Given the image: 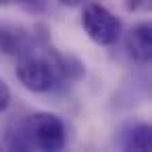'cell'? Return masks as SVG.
Instances as JSON below:
<instances>
[{
    "mask_svg": "<svg viewBox=\"0 0 152 152\" xmlns=\"http://www.w3.org/2000/svg\"><path fill=\"white\" fill-rule=\"evenodd\" d=\"M7 146L11 150H48L58 152L67 146V125L58 115L36 113L23 121H15L7 129Z\"/></svg>",
    "mask_w": 152,
    "mask_h": 152,
    "instance_id": "1",
    "label": "cell"
},
{
    "mask_svg": "<svg viewBox=\"0 0 152 152\" xmlns=\"http://www.w3.org/2000/svg\"><path fill=\"white\" fill-rule=\"evenodd\" d=\"M17 77L27 90L36 94L52 92L65 79L63 69H61V54L48 48L46 40L40 42L36 48L19 56Z\"/></svg>",
    "mask_w": 152,
    "mask_h": 152,
    "instance_id": "2",
    "label": "cell"
},
{
    "mask_svg": "<svg viewBox=\"0 0 152 152\" xmlns=\"http://www.w3.org/2000/svg\"><path fill=\"white\" fill-rule=\"evenodd\" d=\"M81 25L92 42L98 46H113L121 36V21L102 4L90 2L83 9Z\"/></svg>",
    "mask_w": 152,
    "mask_h": 152,
    "instance_id": "3",
    "label": "cell"
},
{
    "mask_svg": "<svg viewBox=\"0 0 152 152\" xmlns=\"http://www.w3.org/2000/svg\"><path fill=\"white\" fill-rule=\"evenodd\" d=\"M44 40H46V36H40L27 27L13 25V23H0V54L19 58L21 54L29 52Z\"/></svg>",
    "mask_w": 152,
    "mask_h": 152,
    "instance_id": "4",
    "label": "cell"
},
{
    "mask_svg": "<svg viewBox=\"0 0 152 152\" xmlns=\"http://www.w3.org/2000/svg\"><path fill=\"white\" fill-rule=\"evenodd\" d=\"M125 50L140 65H146L150 61V56H152V29L148 23H137L135 27L129 29V34L125 38Z\"/></svg>",
    "mask_w": 152,
    "mask_h": 152,
    "instance_id": "5",
    "label": "cell"
},
{
    "mask_svg": "<svg viewBox=\"0 0 152 152\" xmlns=\"http://www.w3.org/2000/svg\"><path fill=\"white\" fill-rule=\"evenodd\" d=\"M119 146L123 150L148 152L152 148V129L144 121H129L119 129Z\"/></svg>",
    "mask_w": 152,
    "mask_h": 152,
    "instance_id": "6",
    "label": "cell"
},
{
    "mask_svg": "<svg viewBox=\"0 0 152 152\" xmlns=\"http://www.w3.org/2000/svg\"><path fill=\"white\" fill-rule=\"evenodd\" d=\"M11 2L19 4L21 9H25L31 15H42L46 11V0H9V4Z\"/></svg>",
    "mask_w": 152,
    "mask_h": 152,
    "instance_id": "7",
    "label": "cell"
},
{
    "mask_svg": "<svg viewBox=\"0 0 152 152\" xmlns=\"http://www.w3.org/2000/svg\"><path fill=\"white\" fill-rule=\"evenodd\" d=\"M9 104H11V90L4 83V79L0 77V113H4L9 108Z\"/></svg>",
    "mask_w": 152,
    "mask_h": 152,
    "instance_id": "8",
    "label": "cell"
},
{
    "mask_svg": "<svg viewBox=\"0 0 152 152\" xmlns=\"http://www.w3.org/2000/svg\"><path fill=\"white\" fill-rule=\"evenodd\" d=\"M150 0H125V9L127 11H140V9H148Z\"/></svg>",
    "mask_w": 152,
    "mask_h": 152,
    "instance_id": "9",
    "label": "cell"
},
{
    "mask_svg": "<svg viewBox=\"0 0 152 152\" xmlns=\"http://www.w3.org/2000/svg\"><path fill=\"white\" fill-rule=\"evenodd\" d=\"M63 4H67V7H77V4H81V2H86V0H61Z\"/></svg>",
    "mask_w": 152,
    "mask_h": 152,
    "instance_id": "10",
    "label": "cell"
},
{
    "mask_svg": "<svg viewBox=\"0 0 152 152\" xmlns=\"http://www.w3.org/2000/svg\"><path fill=\"white\" fill-rule=\"evenodd\" d=\"M0 4H9V0H0Z\"/></svg>",
    "mask_w": 152,
    "mask_h": 152,
    "instance_id": "11",
    "label": "cell"
}]
</instances>
